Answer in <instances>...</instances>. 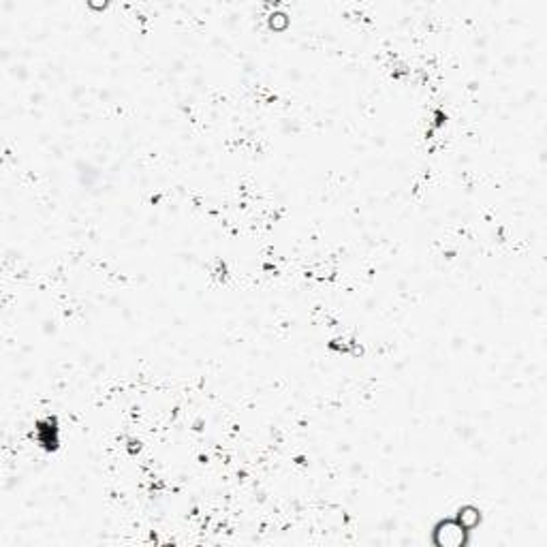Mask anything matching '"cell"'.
Instances as JSON below:
<instances>
[{
  "label": "cell",
  "mask_w": 547,
  "mask_h": 547,
  "mask_svg": "<svg viewBox=\"0 0 547 547\" xmlns=\"http://www.w3.org/2000/svg\"><path fill=\"white\" fill-rule=\"evenodd\" d=\"M464 533L466 528L462 524H445L436 531V543L445 547H460L464 545Z\"/></svg>",
  "instance_id": "obj_1"
}]
</instances>
